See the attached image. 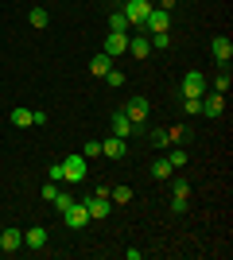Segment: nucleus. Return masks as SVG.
<instances>
[{
    "mask_svg": "<svg viewBox=\"0 0 233 260\" xmlns=\"http://www.w3.org/2000/svg\"><path fill=\"white\" fill-rule=\"evenodd\" d=\"M152 8H155L152 0H124V8H121V12H124V20H128V27H132V31H140Z\"/></svg>",
    "mask_w": 233,
    "mask_h": 260,
    "instance_id": "nucleus-1",
    "label": "nucleus"
},
{
    "mask_svg": "<svg viewBox=\"0 0 233 260\" xmlns=\"http://www.w3.org/2000/svg\"><path fill=\"white\" fill-rule=\"evenodd\" d=\"M121 113H124L128 120H132V124H144V120H148V113H152V101H148V98H140V93H132V98H128V105H124Z\"/></svg>",
    "mask_w": 233,
    "mask_h": 260,
    "instance_id": "nucleus-2",
    "label": "nucleus"
},
{
    "mask_svg": "<svg viewBox=\"0 0 233 260\" xmlns=\"http://www.w3.org/2000/svg\"><path fill=\"white\" fill-rule=\"evenodd\" d=\"M86 179V155H70V159H62V183L74 186Z\"/></svg>",
    "mask_w": 233,
    "mask_h": 260,
    "instance_id": "nucleus-3",
    "label": "nucleus"
},
{
    "mask_svg": "<svg viewBox=\"0 0 233 260\" xmlns=\"http://www.w3.org/2000/svg\"><path fill=\"white\" fill-rule=\"evenodd\" d=\"M210 54H214V62L222 66V70H229V58H233L229 35H214V39H210Z\"/></svg>",
    "mask_w": 233,
    "mask_h": 260,
    "instance_id": "nucleus-4",
    "label": "nucleus"
},
{
    "mask_svg": "<svg viewBox=\"0 0 233 260\" xmlns=\"http://www.w3.org/2000/svg\"><path fill=\"white\" fill-rule=\"evenodd\" d=\"M101 51L109 54V58L124 54V51H128V31H109V35H105V43H101Z\"/></svg>",
    "mask_w": 233,
    "mask_h": 260,
    "instance_id": "nucleus-5",
    "label": "nucleus"
},
{
    "mask_svg": "<svg viewBox=\"0 0 233 260\" xmlns=\"http://www.w3.org/2000/svg\"><path fill=\"white\" fill-rule=\"evenodd\" d=\"M202 93H206V78L198 70H187L183 74V98H202Z\"/></svg>",
    "mask_w": 233,
    "mask_h": 260,
    "instance_id": "nucleus-6",
    "label": "nucleus"
},
{
    "mask_svg": "<svg viewBox=\"0 0 233 260\" xmlns=\"http://www.w3.org/2000/svg\"><path fill=\"white\" fill-rule=\"evenodd\" d=\"M144 31L148 35H152V31H171V12L152 8V12H148V20H144Z\"/></svg>",
    "mask_w": 233,
    "mask_h": 260,
    "instance_id": "nucleus-7",
    "label": "nucleus"
},
{
    "mask_svg": "<svg viewBox=\"0 0 233 260\" xmlns=\"http://www.w3.org/2000/svg\"><path fill=\"white\" fill-rule=\"evenodd\" d=\"M62 221H66L70 229H86V225H89V210H86V202H74V206L62 214Z\"/></svg>",
    "mask_w": 233,
    "mask_h": 260,
    "instance_id": "nucleus-8",
    "label": "nucleus"
},
{
    "mask_svg": "<svg viewBox=\"0 0 233 260\" xmlns=\"http://www.w3.org/2000/svg\"><path fill=\"white\" fill-rule=\"evenodd\" d=\"M109 124H113V136H121V140H128V136H136V132L144 128V124H132V120L124 117V113H113Z\"/></svg>",
    "mask_w": 233,
    "mask_h": 260,
    "instance_id": "nucleus-9",
    "label": "nucleus"
},
{
    "mask_svg": "<svg viewBox=\"0 0 233 260\" xmlns=\"http://www.w3.org/2000/svg\"><path fill=\"white\" fill-rule=\"evenodd\" d=\"M86 210H89V221H105V217H109V198L89 194L86 198Z\"/></svg>",
    "mask_w": 233,
    "mask_h": 260,
    "instance_id": "nucleus-10",
    "label": "nucleus"
},
{
    "mask_svg": "<svg viewBox=\"0 0 233 260\" xmlns=\"http://www.w3.org/2000/svg\"><path fill=\"white\" fill-rule=\"evenodd\" d=\"M23 249V229H4L0 233V252H20Z\"/></svg>",
    "mask_w": 233,
    "mask_h": 260,
    "instance_id": "nucleus-11",
    "label": "nucleus"
},
{
    "mask_svg": "<svg viewBox=\"0 0 233 260\" xmlns=\"http://www.w3.org/2000/svg\"><path fill=\"white\" fill-rule=\"evenodd\" d=\"M124 152H128V140H121V136H109V140H101V155H109V159H121Z\"/></svg>",
    "mask_w": 233,
    "mask_h": 260,
    "instance_id": "nucleus-12",
    "label": "nucleus"
},
{
    "mask_svg": "<svg viewBox=\"0 0 233 260\" xmlns=\"http://www.w3.org/2000/svg\"><path fill=\"white\" fill-rule=\"evenodd\" d=\"M128 51H132V58H148V54H152V43H148V35L132 31V35H128Z\"/></svg>",
    "mask_w": 233,
    "mask_h": 260,
    "instance_id": "nucleus-13",
    "label": "nucleus"
},
{
    "mask_svg": "<svg viewBox=\"0 0 233 260\" xmlns=\"http://www.w3.org/2000/svg\"><path fill=\"white\" fill-rule=\"evenodd\" d=\"M43 245H47V229L43 225L23 229V249H43Z\"/></svg>",
    "mask_w": 233,
    "mask_h": 260,
    "instance_id": "nucleus-14",
    "label": "nucleus"
},
{
    "mask_svg": "<svg viewBox=\"0 0 233 260\" xmlns=\"http://www.w3.org/2000/svg\"><path fill=\"white\" fill-rule=\"evenodd\" d=\"M222 105H225L222 93H206L202 98V117H222Z\"/></svg>",
    "mask_w": 233,
    "mask_h": 260,
    "instance_id": "nucleus-15",
    "label": "nucleus"
},
{
    "mask_svg": "<svg viewBox=\"0 0 233 260\" xmlns=\"http://www.w3.org/2000/svg\"><path fill=\"white\" fill-rule=\"evenodd\" d=\"M109 70H113V58H109V54H105V51H97V54H93V58H89V74L105 78V74H109Z\"/></svg>",
    "mask_w": 233,
    "mask_h": 260,
    "instance_id": "nucleus-16",
    "label": "nucleus"
},
{
    "mask_svg": "<svg viewBox=\"0 0 233 260\" xmlns=\"http://www.w3.org/2000/svg\"><path fill=\"white\" fill-rule=\"evenodd\" d=\"M152 175H155V179H159V183H167V179L175 175V167H171V159H167V155H159V159L152 163Z\"/></svg>",
    "mask_w": 233,
    "mask_h": 260,
    "instance_id": "nucleus-17",
    "label": "nucleus"
},
{
    "mask_svg": "<svg viewBox=\"0 0 233 260\" xmlns=\"http://www.w3.org/2000/svg\"><path fill=\"white\" fill-rule=\"evenodd\" d=\"M167 186H171V194H175V198H190V179H183V175H171Z\"/></svg>",
    "mask_w": 233,
    "mask_h": 260,
    "instance_id": "nucleus-18",
    "label": "nucleus"
},
{
    "mask_svg": "<svg viewBox=\"0 0 233 260\" xmlns=\"http://www.w3.org/2000/svg\"><path fill=\"white\" fill-rule=\"evenodd\" d=\"M109 202H117V206L132 202V186H109Z\"/></svg>",
    "mask_w": 233,
    "mask_h": 260,
    "instance_id": "nucleus-19",
    "label": "nucleus"
},
{
    "mask_svg": "<svg viewBox=\"0 0 233 260\" xmlns=\"http://www.w3.org/2000/svg\"><path fill=\"white\" fill-rule=\"evenodd\" d=\"M152 144H155V148H171V144H175L171 128H155V132H152Z\"/></svg>",
    "mask_w": 233,
    "mask_h": 260,
    "instance_id": "nucleus-20",
    "label": "nucleus"
},
{
    "mask_svg": "<svg viewBox=\"0 0 233 260\" xmlns=\"http://www.w3.org/2000/svg\"><path fill=\"white\" fill-rule=\"evenodd\" d=\"M12 124L16 128H31V109H12Z\"/></svg>",
    "mask_w": 233,
    "mask_h": 260,
    "instance_id": "nucleus-21",
    "label": "nucleus"
},
{
    "mask_svg": "<svg viewBox=\"0 0 233 260\" xmlns=\"http://www.w3.org/2000/svg\"><path fill=\"white\" fill-rule=\"evenodd\" d=\"M148 43H152L155 51H167V47H171V31H152V35H148Z\"/></svg>",
    "mask_w": 233,
    "mask_h": 260,
    "instance_id": "nucleus-22",
    "label": "nucleus"
},
{
    "mask_svg": "<svg viewBox=\"0 0 233 260\" xmlns=\"http://www.w3.org/2000/svg\"><path fill=\"white\" fill-rule=\"evenodd\" d=\"M214 93H229V70H222V66H218V78H214Z\"/></svg>",
    "mask_w": 233,
    "mask_h": 260,
    "instance_id": "nucleus-23",
    "label": "nucleus"
},
{
    "mask_svg": "<svg viewBox=\"0 0 233 260\" xmlns=\"http://www.w3.org/2000/svg\"><path fill=\"white\" fill-rule=\"evenodd\" d=\"M109 31H132V27H128V20H124V12H121V8H117V12L109 16Z\"/></svg>",
    "mask_w": 233,
    "mask_h": 260,
    "instance_id": "nucleus-24",
    "label": "nucleus"
},
{
    "mask_svg": "<svg viewBox=\"0 0 233 260\" xmlns=\"http://www.w3.org/2000/svg\"><path fill=\"white\" fill-rule=\"evenodd\" d=\"M27 20H31V27H39V31H43L47 23H51V16H47L43 8H31V12H27Z\"/></svg>",
    "mask_w": 233,
    "mask_h": 260,
    "instance_id": "nucleus-25",
    "label": "nucleus"
},
{
    "mask_svg": "<svg viewBox=\"0 0 233 260\" xmlns=\"http://www.w3.org/2000/svg\"><path fill=\"white\" fill-rule=\"evenodd\" d=\"M167 159H171V167H187V159H190V152H183V148H171V152H167Z\"/></svg>",
    "mask_w": 233,
    "mask_h": 260,
    "instance_id": "nucleus-26",
    "label": "nucleus"
},
{
    "mask_svg": "<svg viewBox=\"0 0 233 260\" xmlns=\"http://www.w3.org/2000/svg\"><path fill=\"white\" fill-rule=\"evenodd\" d=\"M51 202H55V210H58V214H66V210H70V206H74V198H70V194H66V190H58V194H55V198H51Z\"/></svg>",
    "mask_w": 233,
    "mask_h": 260,
    "instance_id": "nucleus-27",
    "label": "nucleus"
},
{
    "mask_svg": "<svg viewBox=\"0 0 233 260\" xmlns=\"http://www.w3.org/2000/svg\"><path fill=\"white\" fill-rule=\"evenodd\" d=\"M183 109L190 117H202V98H183Z\"/></svg>",
    "mask_w": 233,
    "mask_h": 260,
    "instance_id": "nucleus-28",
    "label": "nucleus"
},
{
    "mask_svg": "<svg viewBox=\"0 0 233 260\" xmlns=\"http://www.w3.org/2000/svg\"><path fill=\"white\" fill-rule=\"evenodd\" d=\"M82 155H86V159H97V155H101V140H86Z\"/></svg>",
    "mask_w": 233,
    "mask_h": 260,
    "instance_id": "nucleus-29",
    "label": "nucleus"
},
{
    "mask_svg": "<svg viewBox=\"0 0 233 260\" xmlns=\"http://www.w3.org/2000/svg\"><path fill=\"white\" fill-rule=\"evenodd\" d=\"M171 214H190V198H171Z\"/></svg>",
    "mask_w": 233,
    "mask_h": 260,
    "instance_id": "nucleus-30",
    "label": "nucleus"
},
{
    "mask_svg": "<svg viewBox=\"0 0 233 260\" xmlns=\"http://www.w3.org/2000/svg\"><path fill=\"white\" fill-rule=\"evenodd\" d=\"M105 82H109L113 89H121V86H124V74H121V70H109V74H105Z\"/></svg>",
    "mask_w": 233,
    "mask_h": 260,
    "instance_id": "nucleus-31",
    "label": "nucleus"
},
{
    "mask_svg": "<svg viewBox=\"0 0 233 260\" xmlns=\"http://www.w3.org/2000/svg\"><path fill=\"white\" fill-rule=\"evenodd\" d=\"M47 179H51V183H62V163H51V167H47Z\"/></svg>",
    "mask_w": 233,
    "mask_h": 260,
    "instance_id": "nucleus-32",
    "label": "nucleus"
},
{
    "mask_svg": "<svg viewBox=\"0 0 233 260\" xmlns=\"http://www.w3.org/2000/svg\"><path fill=\"white\" fill-rule=\"evenodd\" d=\"M31 124H47V109H31Z\"/></svg>",
    "mask_w": 233,
    "mask_h": 260,
    "instance_id": "nucleus-33",
    "label": "nucleus"
},
{
    "mask_svg": "<svg viewBox=\"0 0 233 260\" xmlns=\"http://www.w3.org/2000/svg\"><path fill=\"white\" fill-rule=\"evenodd\" d=\"M55 194H58V183H47V186H43V198H47V202H51V198H55Z\"/></svg>",
    "mask_w": 233,
    "mask_h": 260,
    "instance_id": "nucleus-34",
    "label": "nucleus"
},
{
    "mask_svg": "<svg viewBox=\"0 0 233 260\" xmlns=\"http://www.w3.org/2000/svg\"><path fill=\"white\" fill-rule=\"evenodd\" d=\"M155 8H163V12H171V8H175V0H155Z\"/></svg>",
    "mask_w": 233,
    "mask_h": 260,
    "instance_id": "nucleus-35",
    "label": "nucleus"
}]
</instances>
